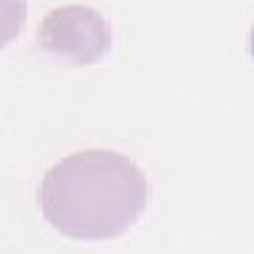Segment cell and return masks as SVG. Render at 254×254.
<instances>
[{
	"label": "cell",
	"mask_w": 254,
	"mask_h": 254,
	"mask_svg": "<svg viewBox=\"0 0 254 254\" xmlns=\"http://www.w3.org/2000/svg\"><path fill=\"white\" fill-rule=\"evenodd\" d=\"M147 175L113 150H85L57 161L40 184L43 218L71 240H113L147 209Z\"/></svg>",
	"instance_id": "cell-1"
},
{
	"label": "cell",
	"mask_w": 254,
	"mask_h": 254,
	"mask_svg": "<svg viewBox=\"0 0 254 254\" xmlns=\"http://www.w3.org/2000/svg\"><path fill=\"white\" fill-rule=\"evenodd\" d=\"M37 46L71 65H93L110 51V26L91 6H60L43 17Z\"/></svg>",
	"instance_id": "cell-2"
},
{
	"label": "cell",
	"mask_w": 254,
	"mask_h": 254,
	"mask_svg": "<svg viewBox=\"0 0 254 254\" xmlns=\"http://www.w3.org/2000/svg\"><path fill=\"white\" fill-rule=\"evenodd\" d=\"M26 0H0V51L20 37V31L26 26Z\"/></svg>",
	"instance_id": "cell-3"
},
{
	"label": "cell",
	"mask_w": 254,
	"mask_h": 254,
	"mask_svg": "<svg viewBox=\"0 0 254 254\" xmlns=\"http://www.w3.org/2000/svg\"><path fill=\"white\" fill-rule=\"evenodd\" d=\"M252 54H254V31H252Z\"/></svg>",
	"instance_id": "cell-4"
}]
</instances>
